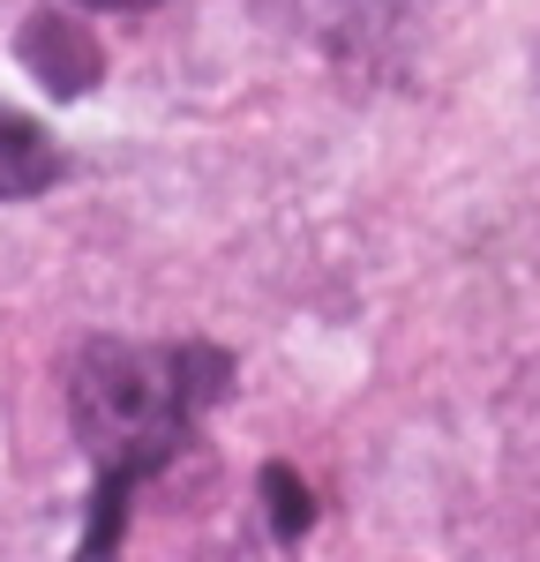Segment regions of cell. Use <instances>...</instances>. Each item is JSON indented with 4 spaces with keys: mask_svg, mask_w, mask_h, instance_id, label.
Masks as SVG:
<instances>
[{
    "mask_svg": "<svg viewBox=\"0 0 540 562\" xmlns=\"http://www.w3.org/2000/svg\"><path fill=\"white\" fill-rule=\"evenodd\" d=\"M23 60L38 68L45 90H60V98H76V90L98 83V38H90L83 23H68V15H31L23 23Z\"/></svg>",
    "mask_w": 540,
    "mask_h": 562,
    "instance_id": "7a4b0ae2",
    "label": "cell"
},
{
    "mask_svg": "<svg viewBox=\"0 0 540 562\" xmlns=\"http://www.w3.org/2000/svg\"><path fill=\"white\" fill-rule=\"evenodd\" d=\"M233 360L211 346H121V338H98L68 383L76 405V435H83L90 465H98V495L83 525V548L105 555L121 540V510L150 473L173 465V450L195 435L203 405L225 397Z\"/></svg>",
    "mask_w": 540,
    "mask_h": 562,
    "instance_id": "6da1fadb",
    "label": "cell"
},
{
    "mask_svg": "<svg viewBox=\"0 0 540 562\" xmlns=\"http://www.w3.org/2000/svg\"><path fill=\"white\" fill-rule=\"evenodd\" d=\"M90 8H150V0H90Z\"/></svg>",
    "mask_w": 540,
    "mask_h": 562,
    "instance_id": "5b68a950",
    "label": "cell"
},
{
    "mask_svg": "<svg viewBox=\"0 0 540 562\" xmlns=\"http://www.w3.org/2000/svg\"><path fill=\"white\" fill-rule=\"evenodd\" d=\"M263 510H270V525H278L285 540H301V532L315 525V495L301 487L293 465H263Z\"/></svg>",
    "mask_w": 540,
    "mask_h": 562,
    "instance_id": "277c9868",
    "label": "cell"
},
{
    "mask_svg": "<svg viewBox=\"0 0 540 562\" xmlns=\"http://www.w3.org/2000/svg\"><path fill=\"white\" fill-rule=\"evenodd\" d=\"M60 180V150H53V135L38 121H23V113H8L0 105V203H23V195H38Z\"/></svg>",
    "mask_w": 540,
    "mask_h": 562,
    "instance_id": "3957f363",
    "label": "cell"
}]
</instances>
